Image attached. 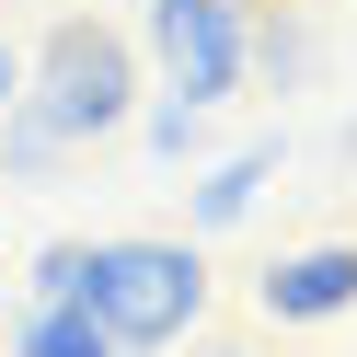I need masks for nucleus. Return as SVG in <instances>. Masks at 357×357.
Listing matches in <instances>:
<instances>
[{
    "label": "nucleus",
    "instance_id": "nucleus-5",
    "mask_svg": "<svg viewBox=\"0 0 357 357\" xmlns=\"http://www.w3.org/2000/svg\"><path fill=\"white\" fill-rule=\"evenodd\" d=\"M277 162H288L277 139H242L231 162H208V173H196V196H185V219H196V231H231V219H254V196L277 185Z\"/></svg>",
    "mask_w": 357,
    "mask_h": 357
},
{
    "label": "nucleus",
    "instance_id": "nucleus-7",
    "mask_svg": "<svg viewBox=\"0 0 357 357\" xmlns=\"http://www.w3.org/2000/svg\"><path fill=\"white\" fill-rule=\"evenodd\" d=\"M58 173H70V139H58L35 104H12V116H0V185H58Z\"/></svg>",
    "mask_w": 357,
    "mask_h": 357
},
{
    "label": "nucleus",
    "instance_id": "nucleus-11",
    "mask_svg": "<svg viewBox=\"0 0 357 357\" xmlns=\"http://www.w3.org/2000/svg\"><path fill=\"white\" fill-rule=\"evenodd\" d=\"M12 104H24V47L0 35V116H12Z\"/></svg>",
    "mask_w": 357,
    "mask_h": 357
},
{
    "label": "nucleus",
    "instance_id": "nucleus-3",
    "mask_svg": "<svg viewBox=\"0 0 357 357\" xmlns=\"http://www.w3.org/2000/svg\"><path fill=\"white\" fill-rule=\"evenodd\" d=\"M242 24H254V0H139V35L162 58V93L185 104H231L242 93Z\"/></svg>",
    "mask_w": 357,
    "mask_h": 357
},
{
    "label": "nucleus",
    "instance_id": "nucleus-6",
    "mask_svg": "<svg viewBox=\"0 0 357 357\" xmlns=\"http://www.w3.org/2000/svg\"><path fill=\"white\" fill-rule=\"evenodd\" d=\"M12 357H127L81 300H24L12 311Z\"/></svg>",
    "mask_w": 357,
    "mask_h": 357
},
{
    "label": "nucleus",
    "instance_id": "nucleus-9",
    "mask_svg": "<svg viewBox=\"0 0 357 357\" xmlns=\"http://www.w3.org/2000/svg\"><path fill=\"white\" fill-rule=\"evenodd\" d=\"M127 127H150L162 162H196V150H208V104H185V93H162L150 116H127Z\"/></svg>",
    "mask_w": 357,
    "mask_h": 357
},
{
    "label": "nucleus",
    "instance_id": "nucleus-8",
    "mask_svg": "<svg viewBox=\"0 0 357 357\" xmlns=\"http://www.w3.org/2000/svg\"><path fill=\"white\" fill-rule=\"evenodd\" d=\"M242 70H254L265 93H300V70H311V35H300V12H254V24H242Z\"/></svg>",
    "mask_w": 357,
    "mask_h": 357
},
{
    "label": "nucleus",
    "instance_id": "nucleus-12",
    "mask_svg": "<svg viewBox=\"0 0 357 357\" xmlns=\"http://www.w3.org/2000/svg\"><path fill=\"white\" fill-rule=\"evenodd\" d=\"M208 357H254V346H208Z\"/></svg>",
    "mask_w": 357,
    "mask_h": 357
},
{
    "label": "nucleus",
    "instance_id": "nucleus-4",
    "mask_svg": "<svg viewBox=\"0 0 357 357\" xmlns=\"http://www.w3.org/2000/svg\"><path fill=\"white\" fill-rule=\"evenodd\" d=\"M254 311L265 323H334V311H357V242H300V254H277L254 277Z\"/></svg>",
    "mask_w": 357,
    "mask_h": 357
},
{
    "label": "nucleus",
    "instance_id": "nucleus-10",
    "mask_svg": "<svg viewBox=\"0 0 357 357\" xmlns=\"http://www.w3.org/2000/svg\"><path fill=\"white\" fill-rule=\"evenodd\" d=\"M81 277H93V242H47L35 254V300H81Z\"/></svg>",
    "mask_w": 357,
    "mask_h": 357
},
{
    "label": "nucleus",
    "instance_id": "nucleus-2",
    "mask_svg": "<svg viewBox=\"0 0 357 357\" xmlns=\"http://www.w3.org/2000/svg\"><path fill=\"white\" fill-rule=\"evenodd\" d=\"M81 311H93V323L116 334L127 357H150V346H185V334H196V311H208V265H196V242H150V231H127V242H93Z\"/></svg>",
    "mask_w": 357,
    "mask_h": 357
},
{
    "label": "nucleus",
    "instance_id": "nucleus-1",
    "mask_svg": "<svg viewBox=\"0 0 357 357\" xmlns=\"http://www.w3.org/2000/svg\"><path fill=\"white\" fill-rule=\"evenodd\" d=\"M24 104L70 150L116 139V127L139 116V47H127L116 24H93V12H58V24L35 35V58H24Z\"/></svg>",
    "mask_w": 357,
    "mask_h": 357
}]
</instances>
